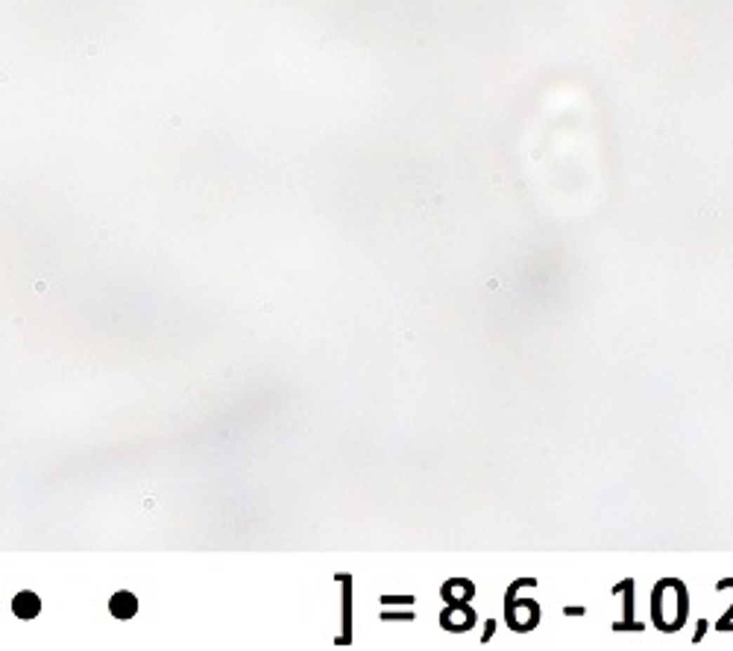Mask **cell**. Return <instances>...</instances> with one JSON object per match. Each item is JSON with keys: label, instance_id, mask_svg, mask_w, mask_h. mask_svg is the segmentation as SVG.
Listing matches in <instances>:
<instances>
[{"label": "cell", "instance_id": "obj_1", "mask_svg": "<svg viewBox=\"0 0 733 651\" xmlns=\"http://www.w3.org/2000/svg\"><path fill=\"white\" fill-rule=\"evenodd\" d=\"M39 610H41V602H39L36 593H18V596H15V602H12V613L15 616H21V619H32V616H39Z\"/></svg>", "mask_w": 733, "mask_h": 651}, {"label": "cell", "instance_id": "obj_2", "mask_svg": "<svg viewBox=\"0 0 733 651\" xmlns=\"http://www.w3.org/2000/svg\"><path fill=\"white\" fill-rule=\"evenodd\" d=\"M109 610L118 616V619H129V616H136L138 602H136V596H132V593H114L112 602H109Z\"/></svg>", "mask_w": 733, "mask_h": 651}]
</instances>
